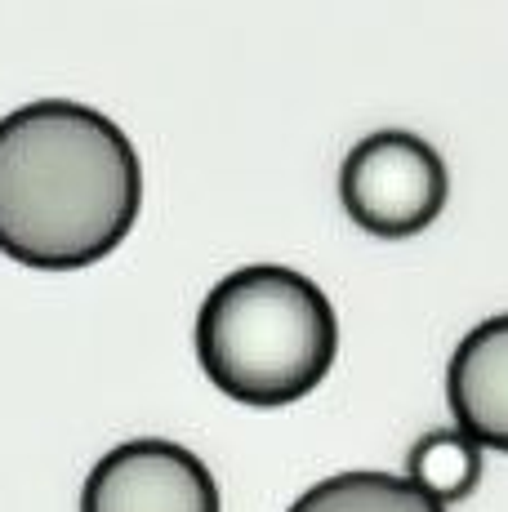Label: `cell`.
<instances>
[{
    "label": "cell",
    "instance_id": "cell-5",
    "mask_svg": "<svg viewBox=\"0 0 508 512\" xmlns=\"http://www.w3.org/2000/svg\"><path fill=\"white\" fill-rule=\"evenodd\" d=\"M446 401L464 437L508 455V312H495L459 339L446 366Z\"/></svg>",
    "mask_w": 508,
    "mask_h": 512
},
{
    "label": "cell",
    "instance_id": "cell-7",
    "mask_svg": "<svg viewBox=\"0 0 508 512\" xmlns=\"http://www.w3.org/2000/svg\"><path fill=\"white\" fill-rule=\"evenodd\" d=\"M286 512H446L428 495H419L402 472H335L308 486Z\"/></svg>",
    "mask_w": 508,
    "mask_h": 512
},
{
    "label": "cell",
    "instance_id": "cell-6",
    "mask_svg": "<svg viewBox=\"0 0 508 512\" xmlns=\"http://www.w3.org/2000/svg\"><path fill=\"white\" fill-rule=\"evenodd\" d=\"M486 450L477 446L473 437H464L459 428H433L410 446L406 455V472L402 477L419 495H428L433 504L451 508L459 499H468L482 481V468H486Z\"/></svg>",
    "mask_w": 508,
    "mask_h": 512
},
{
    "label": "cell",
    "instance_id": "cell-4",
    "mask_svg": "<svg viewBox=\"0 0 508 512\" xmlns=\"http://www.w3.org/2000/svg\"><path fill=\"white\" fill-rule=\"evenodd\" d=\"M81 512H223L214 472L179 441L112 446L81 486Z\"/></svg>",
    "mask_w": 508,
    "mask_h": 512
},
{
    "label": "cell",
    "instance_id": "cell-2",
    "mask_svg": "<svg viewBox=\"0 0 508 512\" xmlns=\"http://www.w3.org/2000/svg\"><path fill=\"white\" fill-rule=\"evenodd\" d=\"M339 357V317L312 277L277 263L228 272L197 312L205 379L241 406L304 401Z\"/></svg>",
    "mask_w": 508,
    "mask_h": 512
},
{
    "label": "cell",
    "instance_id": "cell-1",
    "mask_svg": "<svg viewBox=\"0 0 508 512\" xmlns=\"http://www.w3.org/2000/svg\"><path fill=\"white\" fill-rule=\"evenodd\" d=\"M143 165L112 116L36 98L0 116V254L32 272H76L130 236Z\"/></svg>",
    "mask_w": 508,
    "mask_h": 512
},
{
    "label": "cell",
    "instance_id": "cell-3",
    "mask_svg": "<svg viewBox=\"0 0 508 512\" xmlns=\"http://www.w3.org/2000/svg\"><path fill=\"white\" fill-rule=\"evenodd\" d=\"M451 196L442 152L410 130L366 134L339 170V201L361 232L379 241H406L433 228Z\"/></svg>",
    "mask_w": 508,
    "mask_h": 512
}]
</instances>
